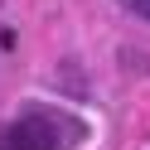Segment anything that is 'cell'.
<instances>
[{
  "label": "cell",
  "mask_w": 150,
  "mask_h": 150,
  "mask_svg": "<svg viewBox=\"0 0 150 150\" xmlns=\"http://www.w3.org/2000/svg\"><path fill=\"white\" fill-rule=\"evenodd\" d=\"M87 126L58 107H29L10 126H0V150H78Z\"/></svg>",
  "instance_id": "1"
},
{
  "label": "cell",
  "mask_w": 150,
  "mask_h": 150,
  "mask_svg": "<svg viewBox=\"0 0 150 150\" xmlns=\"http://www.w3.org/2000/svg\"><path fill=\"white\" fill-rule=\"evenodd\" d=\"M126 5H131V10L140 15V20H150V0H126Z\"/></svg>",
  "instance_id": "2"
}]
</instances>
